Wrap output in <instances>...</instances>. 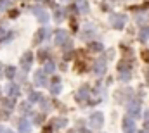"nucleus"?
I'll use <instances>...</instances> for the list:
<instances>
[{"instance_id": "1", "label": "nucleus", "mask_w": 149, "mask_h": 133, "mask_svg": "<svg viewBox=\"0 0 149 133\" xmlns=\"http://www.w3.org/2000/svg\"><path fill=\"white\" fill-rule=\"evenodd\" d=\"M109 23H111V26L114 30H121L125 26V23H127V17L123 14H111L109 16Z\"/></svg>"}, {"instance_id": "2", "label": "nucleus", "mask_w": 149, "mask_h": 133, "mask_svg": "<svg viewBox=\"0 0 149 133\" xmlns=\"http://www.w3.org/2000/svg\"><path fill=\"white\" fill-rule=\"evenodd\" d=\"M127 112H128V116L134 119V118H139V114H141V104L137 102V100H134V102H130L128 105H127Z\"/></svg>"}, {"instance_id": "3", "label": "nucleus", "mask_w": 149, "mask_h": 133, "mask_svg": "<svg viewBox=\"0 0 149 133\" xmlns=\"http://www.w3.org/2000/svg\"><path fill=\"white\" fill-rule=\"evenodd\" d=\"M102 123H104L102 112H94V114L90 116V126H92V128L99 130V128H102Z\"/></svg>"}, {"instance_id": "4", "label": "nucleus", "mask_w": 149, "mask_h": 133, "mask_svg": "<svg viewBox=\"0 0 149 133\" xmlns=\"http://www.w3.org/2000/svg\"><path fill=\"white\" fill-rule=\"evenodd\" d=\"M68 42V31L66 30H56L54 31V43L56 45H64Z\"/></svg>"}, {"instance_id": "5", "label": "nucleus", "mask_w": 149, "mask_h": 133, "mask_svg": "<svg viewBox=\"0 0 149 133\" xmlns=\"http://www.w3.org/2000/svg\"><path fill=\"white\" fill-rule=\"evenodd\" d=\"M95 35H97V30L88 24V26H85V28L81 30V40H92Z\"/></svg>"}, {"instance_id": "6", "label": "nucleus", "mask_w": 149, "mask_h": 133, "mask_svg": "<svg viewBox=\"0 0 149 133\" xmlns=\"http://www.w3.org/2000/svg\"><path fill=\"white\" fill-rule=\"evenodd\" d=\"M31 10H33V14L40 19V23H43V24H45V23H49V14H47L42 7H33Z\"/></svg>"}, {"instance_id": "7", "label": "nucleus", "mask_w": 149, "mask_h": 133, "mask_svg": "<svg viewBox=\"0 0 149 133\" xmlns=\"http://www.w3.org/2000/svg\"><path fill=\"white\" fill-rule=\"evenodd\" d=\"M31 62H33V54H31V52H26V54L21 57V67H23L24 71H28V69L31 67Z\"/></svg>"}, {"instance_id": "8", "label": "nucleus", "mask_w": 149, "mask_h": 133, "mask_svg": "<svg viewBox=\"0 0 149 133\" xmlns=\"http://www.w3.org/2000/svg\"><path fill=\"white\" fill-rule=\"evenodd\" d=\"M123 132L125 133H135V123L134 119L128 116V118H123Z\"/></svg>"}, {"instance_id": "9", "label": "nucleus", "mask_w": 149, "mask_h": 133, "mask_svg": "<svg viewBox=\"0 0 149 133\" xmlns=\"http://www.w3.org/2000/svg\"><path fill=\"white\" fill-rule=\"evenodd\" d=\"M94 73H95V76H102V74L106 73V61H104V59L95 61V64H94Z\"/></svg>"}, {"instance_id": "10", "label": "nucleus", "mask_w": 149, "mask_h": 133, "mask_svg": "<svg viewBox=\"0 0 149 133\" xmlns=\"http://www.w3.org/2000/svg\"><path fill=\"white\" fill-rule=\"evenodd\" d=\"M45 74H47L45 71L38 69L37 73H35V85H38V87H45L47 85V76Z\"/></svg>"}, {"instance_id": "11", "label": "nucleus", "mask_w": 149, "mask_h": 133, "mask_svg": "<svg viewBox=\"0 0 149 133\" xmlns=\"http://www.w3.org/2000/svg\"><path fill=\"white\" fill-rule=\"evenodd\" d=\"M17 130H19V133H30L31 132V125H30V121H28L26 118H23V119L19 121Z\"/></svg>"}, {"instance_id": "12", "label": "nucleus", "mask_w": 149, "mask_h": 133, "mask_svg": "<svg viewBox=\"0 0 149 133\" xmlns=\"http://www.w3.org/2000/svg\"><path fill=\"white\" fill-rule=\"evenodd\" d=\"M7 94H9V97H17L19 95V87L17 85H14V83H9L7 85Z\"/></svg>"}, {"instance_id": "13", "label": "nucleus", "mask_w": 149, "mask_h": 133, "mask_svg": "<svg viewBox=\"0 0 149 133\" xmlns=\"http://www.w3.org/2000/svg\"><path fill=\"white\" fill-rule=\"evenodd\" d=\"M47 35H49V30H45V28L38 30V31H37V36H35V43H38V42H43V40L47 38Z\"/></svg>"}, {"instance_id": "14", "label": "nucleus", "mask_w": 149, "mask_h": 133, "mask_svg": "<svg viewBox=\"0 0 149 133\" xmlns=\"http://www.w3.org/2000/svg\"><path fill=\"white\" fill-rule=\"evenodd\" d=\"M2 107H3V111H12V107H14V99L12 97H9V99L2 100Z\"/></svg>"}, {"instance_id": "15", "label": "nucleus", "mask_w": 149, "mask_h": 133, "mask_svg": "<svg viewBox=\"0 0 149 133\" xmlns=\"http://www.w3.org/2000/svg\"><path fill=\"white\" fill-rule=\"evenodd\" d=\"M88 97V88L87 87H81L80 90H78V94H76V99L78 100H85Z\"/></svg>"}, {"instance_id": "16", "label": "nucleus", "mask_w": 149, "mask_h": 133, "mask_svg": "<svg viewBox=\"0 0 149 133\" xmlns=\"http://www.w3.org/2000/svg\"><path fill=\"white\" fill-rule=\"evenodd\" d=\"M3 74H5V78H9V80H12L14 76H16V67L12 66H7L3 69Z\"/></svg>"}, {"instance_id": "17", "label": "nucleus", "mask_w": 149, "mask_h": 133, "mask_svg": "<svg viewBox=\"0 0 149 133\" xmlns=\"http://www.w3.org/2000/svg\"><path fill=\"white\" fill-rule=\"evenodd\" d=\"M118 69H120V73H123V71H130V61H128V59H123V61L118 64Z\"/></svg>"}, {"instance_id": "18", "label": "nucleus", "mask_w": 149, "mask_h": 133, "mask_svg": "<svg viewBox=\"0 0 149 133\" xmlns=\"http://www.w3.org/2000/svg\"><path fill=\"white\" fill-rule=\"evenodd\" d=\"M88 50H90V52H102L104 47H102V43H95V42H94V43L88 45Z\"/></svg>"}, {"instance_id": "19", "label": "nucleus", "mask_w": 149, "mask_h": 133, "mask_svg": "<svg viewBox=\"0 0 149 133\" xmlns=\"http://www.w3.org/2000/svg\"><path fill=\"white\" fill-rule=\"evenodd\" d=\"M78 10L83 12V14L88 12V3H87V0H78Z\"/></svg>"}, {"instance_id": "20", "label": "nucleus", "mask_w": 149, "mask_h": 133, "mask_svg": "<svg viewBox=\"0 0 149 133\" xmlns=\"http://www.w3.org/2000/svg\"><path fill=\"white\" fill-rule=\"evenodd\" d=\"M148 38H149V26H146V28H142V30H141L139 40H141V42H146Z\"/></svg>"}, {"instance_id": "21", "label": "nucleus", "mask_w": 149, "mask_h": 133, "mask_svg": "<svg viewBox=\"0 0 149 133\" xmlns=\"http://www.w3.org/2000/svg\"><path fill=\"white\" fill-rule=\"evenodd\" d=\"M61 90H63V85H61V83H52V88H50L52 95H59Z\"/></svg>"}, {"instance_id": "22", "label": "nucleus", "mask_w": 149, "mask_h": 133, "mask_svg": "<svg viewBox=\"0 0 149 133\" xmlns=\"http://www.w3.org/2000/svg\"><path fill=\"white\" fill-rule=\"evenodd\" d=\"M54 19H56V21H61V19H63V9L57 7V5L54 7Z\"/></svg>"}, {"instance_id": "23", "label": "nucleus", "mask_w": 149, "mask_h": 133, "mask_svg": "<svg viewBox=\"0 0 149 133\" xmlns=\"http://www.w3.org/2000/svg\"><path fill=\"white\" fill-rule=\"evenodd\" d=\"M54 69H56V64H54L52 61H47V62H45V67H43L45 73H54Z\"/></svg>"}, {"instance_id": "24", "label": "nucleus", "mask_w": 149, "mask_h": 133, "mask_svg": "<svg viewBox=\"0 0 149 133\" xmlns=\"http://www.w3.org/2000/svg\"><path fill=\"white\" fill-rule=\"evenodd\" d=\"M43 99L40 94H30V104H35V102H40V100Z\"/></svg>"}, {"instance_id": "25", "label": "nucleus", "mask_w": 149, "mask_h": 133, "mask_svg": "<svg viewBox=\"0 0 149 133\" xmlns=\"http://www.w3.org/2000/svg\"><path fill=\"white\" fill-rule=\"evenodd\" d=\"M52 126H54V128H63V126H66V119H64V118H59Z\"/></svg>"}, {"instance_id": "26", "label": "nucleus", "mask_w": 149, "mask_h": 133, "mask_svg": "<svg viewBox=\"0 0 149 133\" xmlns=\"http://www.w3.org/2000/svg\"><path fill=\"white\" fill-rule=\"evenodd\" d=\"M130 78H132V76H130V71H123V73L120 74V80H121V81H128Z\"/></svg>"}, {"instance_id": "27", "label": "nucleus", "mask_w": 149, "mask_h": 133, "mask_svg": "<svg viewBox=\"0 0 149 133\" xmlns=\"http://www.w3.org/2000/svg\"><path fill=\"white\" fill-rule=\"evenodd\" d=\"M38 59H40V62H47V50L38 52Z\"/></svg>"}, {"instance_id": "28", "label": "nucleus", "mask_w": 149, "mask_h": 133, "mask_svg": "<svg viewBox=\"0 0 149 133\" xmlns=\"http://www.w3.org/2000/svg\"><path fill=\"white\" fill-rule=\"evenodd\" d=\"M30 107H31V105H30V102H28V104L24 102V105H21V111H23V112H30Z\"/></svg>"}, {"instance_id": "29", "label": "nucleus", "mask_w": 149, "mask_h": 133, "mask_svg": "<svg viewBox=\"0 0 149 133\" xmlns=\"http://www.w3.org/2000/svg\"><path fill=\"white\" fill-rule=\"evenodd\" d=\"M9 7V0H0V9H7Z\"/></svg>"}, {"instance_id": "30", "label": "nucleus", "mask_w": 149, "mask_h": 133, "mask_svg": "<svg viewBox=\"0 0 149 133\" xmlns=\"http://www.w3.org/2000/svg\"><path fill=\"white\" fill-rule=\"evenodd\" d=\"M142 59L146 62H149V50H142Z\"/></svg>"}, {"instance_id": "31", "label": "nucleus", "mask_w": 149, "mask_h": 133, "mask_svg": "<svg viewBox=\"0 0 149 133\" xmlns=\"http://www.w3.org/2000/svg\"><path fill=\"white\" fill-rule=\"evenodd\" d=\"M43 119H45V118H43L42 114H38L37 118H35V123H37V125H40V123H43Z\"/></svg>"}, {"instance_id": "32", "label": "nucleus", "mask_w": 149, "mask_h": 133, "mask_svg": "<svg viewBox=\"0 0 149 133\" xmlns=\"http://www.w3.org/2000/svg\"><path fill=\"white\" fill-rule=\"evenodd\" d=\"M42 107H43V109H45V111H47V109H49V100L42 99Z\"/></svg>"}, {"instance_id": "33", "label": "nucleus", "mask_w": 149, "mask_h": 133, "mask_svg": "<svg viewBox=\"0 0 149 133\" xmlns=\"http://www.w3.org/2000/svg\"><path fill=\"white\" fill-rule=\"evenodd\" d=\"M5 30H3V28H0V40H5Z\"/></svg>"}, {"instance_id": "34", "label": "nucleus", "mask_w": 149, "mask_h": 133, "mask_svg": "<svg viewBox=\"0 0 149 133\" xmlns=\"http://www.w3.org/2000/svg\"><path fill=\"white\" fill-rule=\"evenodd\" d=\"M144 132L149 133V121H146V119H144Z\"/></svg>"}, {"instance_id": "35", "label": "nucleus", "mask_w": 149, "mask_h": 133, "mask_svg": "<svg viewBox=\"0 0 149 133\" xmlns=\"http://www.w3.org/2000/svg\"><path fill=\"white\" fill-rule=\"evenodd\" d=\"M43 133H52V126H45L43 128Z\"/></svg>"}, {"instance_id": "36", "label": "nucleus", "mask_w": 149, "mask_h": 133, "mask_svg": "<svg viewBox=\"0 0 149 133\" xmlns=\"http://www.w3.org/2000/svg\"><path fill=\"white\" fill-rule=\"evenodd\" d=\"M144 116H146V121H149V111H146V112H144Z\"/></svg>"}, {"instance_id": "37", "label": "nucleus", "mask_w": 149, "mask_h": 133, "mask_svg": "<svg viewBox=\"0 0 149 133\" xmlns=\"http://www.w3.org/2000/svg\"><path fill=\"white\" fill-rule=\"evenodd\" d=\"M3 133H12V130H3Z\"/></svg>"}, {"instance_id": "38", "label": "nucleus", "mask_w": 149, "mask_h": 133, "mask_svg": "<svg viewBox=\"0 0 149 133\" xmlns=\"http://www.w3.org/2000/svg\"><path fill=\"white\" fill-rule=\"evenodd\" d=\"M146 76H148V83H149V73H148V74H146Z\"/></svg>"}, {"instance_id": "39", "label": "nucleus", "mask_w": 149, "mask_h": 133, "mask_svg": "<svg viewBox=\"0 0 149 133\" xmlns=\"http://www.w3.org/2000/svg\"><path fill=\"white\" fill-rule=\"evenodd\" d=\"M139 133H148V132H144V130H142V132H139Z\"/></svg>"}, {"instance_id": "40", "label": "nucleus", "mask_w": 149, "mask_h": 133, "mask_svg": "<svg viewBox=\"0 0 149 133\" xmlns=\"http://www.w3.org/2000/svg\"><path fill=\"white\" fill-rule=\"evenodd\" d=\"M2 69H3V67H2V64H0V71H2Z\"/></svg>"}, {"instance_id": "41", "label": "nucleus", "mask_w": 149, "mask_h": 133, "mask_svg": "<svg viewBox=\"0 0 149 133\" xmlns=\"http://www.w3.org/2000/svg\"><path fill=\"white\" fill-rule=\"evenodd\" d=\"M0 133H3V130H2V128H0Z\"/></svg>"}, {"instance_id": "42", "label": "nucleus", "mask_w": 149, "mask_h": 133, "mask_svg": "<svg viewBox=\"0 0 149 133\" xmlns=\"http://www.w3.org/2000/svg\"><path fill=\"white\" fill-rule=\"evenodd\" d=\"M68 133H73V132H68Z\"/></svg>"}]
</instances>
